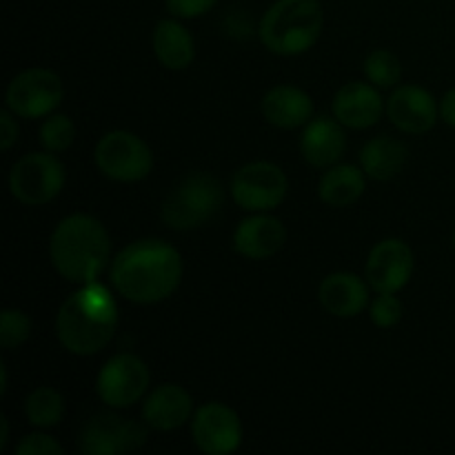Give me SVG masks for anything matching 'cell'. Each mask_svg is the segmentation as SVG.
<instances>
[{
	"label": "cell",
	"mask_w": 455,
	"mask_h": 455,
	"mask_svg": "<svg viewBox=\"0 0 455 455\" xmlns=\"http://www.w3.org/2000/svg\"><path fill=\"white\" fill-rule=\"evenodd\" d=\"M111 287L133 305L167 300L182 280V256L173 244L158 238L136 240L114 258Z\"/></svg>",
	"instance_id": "1"
},
{
	"label": "cell",
	"mask_w": 455,
	"mask_h": 455,
	"mask_svg": "<svg viewBox=\"0 0 455 455\" xmlns=\"http://www.w3.org/2000/svg\"><path fill=\"white\" fill-rule=\"evenodd\" d=\"M118 327V305L98 280L83 284L60 305L56 333L60 345L74 355H93L105 349Z\"/></svg>",
	"instance_id": "2"
},
{
	"label": "cell",
	"mask_w": 455,
	"mask_h": 455,
	"mask_svg": "<svg viewBox=\"0 0 455 455\" xmlns=\"http://www.w3.org/2000/svg\"><path fill=\"white\" fill-rule=\"evenodd\" d=\"M111 243L105 225L87 213L62 218L49 238V260L69 283L98 280L109 262Z\"/></svg>",
	"instance_id": "3"
},
{
	"label": "cell",
	"mask_w": 455,
	"mask_h": 455,
	"mask_svg": "<svg viewBox=\"0 0 455 455\" xmlns=\"http://www.w3.org/2000/svg\"><path fill=\"white\" fill-rule=\"evenodd\" d=\"M324 13L320 0H275L258 25V36L271 53L300 56L318 43Z\"/></svg>",
	"instance_id": "4"
},
{
	"label": "cell",
	"mask_w": 455,
	"mask_h": 455,
	"mask_svg": "<svg viewBox=\"0 0 455 455\" xmlns=\"http://www.w3.org/2000/svg\"><path fill=\"white\" fill-rule=\"evenodd\" d=\"M225 189L209 173L194 172L182 178L164 198L160 216L173 231H194L220 213Z\"/></svg>",
	"instance_id": "5"
},
{
	"label": "cell",
	"mask_w": 455,
	"mask_h": 455,
	"mask_svg": "<svg viewBox=\"0 0 455 455\" xmlns=\"http://www.w3.org/2000/svg\"><path fill=\"white\" fill-rule=\"evenodd\" d=\"M65 164L56 154L44 149L43 154H27L9 172V191L18 203L27 207H40L58 198L65 187Z\"/></svg>",
	"instance_id": "6"
},
{
	"label": "cell",
	"mask_w": 455,
	"mask_h": 455,
	"mask_svg": "<svg viewBox=\"0 0 455 455\" xmlns=\"http://www.w3.org/2000/svg\"><path fill=\"white\" fill-rule=\"evenodd\" d=\"M93 158L102 176L116 182L145 180L154 169V154L149 145L136 133L124 132V129L105 133L98 140Z\"/></svg>",
	"instance_id": "7"
},
{
	"label": "cell",
	"mask_w": 455,
	"mask_h": 455,
	"mask_svg": "<svg viewBox=\"0 0 455 455\" xmlns=\"http://www.w3.org/2000/svg\"><path fill=\"white\" fill-rule=\"evenodd\" d=\"M287 194V173L267 160L244 164L231 178V198L244 212H274L284 203Z\"/></svg>",
	"instance_id": "8"
},
{
	"label": "cell",
	"mask_w": 455,
	"mask_h": 455,
	"mask_svg": "<svg viewBox=\"0 0 455 455\" xmlns=\"http://www.w3.org/2000/svg\"><path fill=\"white\" fill-rule=\"evenodd\" d=\"M65 87L60 76L52 69L34 67L25 69L9 83L7 87V109H12L18 118H44L52 116L60 107Z\"/></svg>",
	"instance_id": "9"
},
{
	"label": "cell",
	"mask_w": 455,
	"mask_h": 455,
	"mask_svg": "<svg viewBox=\"0 0 455 455\" xmlns=\"http://www.w3.org/2000/svg\"><path fill=\"white\" fill-rule=\"evenodd\" d=\"M151 427L147 422L120 418L118 413L93 416L80 431V451L84 455H120L140 449Z\"/></svg>",
	"instance_id": "10"
},
{
	"label": "cell",
	"mask_w": 455,
	"mask_h": 455,
	"mask_svg": "<svg viewBox=\"0 0 455 455\" xmlns=\"http://www.w3.org/2000/svg\"><path fill=\"white\" fill-rule=\"evenodd\" d=\"M149 380V369L138 355L118 354L107 360L98 373V398L111 409H129L147 394Z\"/></svg>",
	"instance_id": "11"
},
{
	"label": "cell",
	"mask_w": 455,
	"mask_h": 455,
	"mask_svg": "<svg viewBox=\"0 0 455 455\" xmlns=\"http://www.w3.org/2000/svg\"><path fill=\"white\" fill-rule=\"evenodd\" d=\"M194 444L207 455H229L243 444V422L238 413L222 403H207L191 418Z\"/></svg>",
	"instance_id": "12"
},
{
	"label": "cell",
	"mask_w": 455,
	"mask_h": 455,
	"mask_svg": "<svg viewBox=\"0 0 455 455\" xmlns=\"http://www.w3.org/2000/svg\"><path fill=\"white\" fill-rule=\"evenodd\" d=\"M413 251L398 238H387L371 249L367 260V283L378 293H398L411 280Z\"/></svg>",
	"instance_id": "13"
},
{
	"label": "cell",
	"mask_w": 455,
	"mask_h": 455,
	"mask_svg": "<svg viewBox=\"0 0 455 455\" xmlns=\"http://www.w3.org/2000/svg\"><path fill=\"white\" fill-rule=\"evenodd\" d=\"M387 116L400 132L420 136L431 132L438 123L440 102L425 87L403 84L387 100Z\"/></svg>",
	"instance_id": "14"
},
{
	"label": "cell",
	"mask_w": 455,
	"mask_h": 455,
	"mask_svg": "<svg viewBox=\"0 0 455 455\" xmlns=\"http://www.w3.org/2000/svg\"><path fill=\"white\" fill-rule=\"evenodd\" d=\"M287 243L283 220L267 212L244 218L234 234V249L249 260H267L275 256Z\"/></svg>",
	"instance_id": "15"
},
{
	"label": "cell",
	"mask_w": 455,
	"mask_h": 455,
	"mask_svg": "<svg viewBox=\"0 0 455 455\" xmlns=\"http://www.w3.org/2000/svg\"><path fill=\"white\" fill-rule=\"evenodd\" d=\"M345 124L336 116H318L305 124L300 138V154L311 167L329 169L338 164L347 149V136L342 132Z\"/></svg>",
	"instance_id": "16"
},
{
	"label": "cell",
	"mask_w": 455,
	"mask_h": 455,
	"mask_svg": "<svg viewBox=\"0 0 455 455\" xmlns=\"http://www.w3.org/2000/svg\"><path fill=\"white\" fill-rule=\"evenodd\" d=\"M382 111H385V100L371 83H360V80L347 83L333 98V116L351 129L373 127L382 118Z\"/></svg>",
	"instance_id": "17"
},
{
	"label": "cell",
	"mask_w": 455,
	"mask_h": 455,
	"mask_svg": "<svg viewBox=\"0 0 455 455\" xmlns=\"http://www.w3.org/2000/svg\"><path fill=\"white\" fill-rule=\"evenodd\" d=\"M194 398L180 385H160L142 404V420L156 431H173L194 418Z\"/></svg>",
	"instance_id": "18"
},
{
	"label": "cell",
	"mask_w": 455,
	"mask_h": 455,
	"mask_svg": "<svg viewBox=\"0 0 455 455\" xmlns=\"http://www.w3.org/2000/svg\"><path fill=\"white\" fill-rule=\"evenodd\" d=\"M318 300L336 318H355L369 307V287L349 271H338L320 283Z\"/></svg>",
	"instance_id": "19"
},
{
	"label": "cell",
	"mask_w": 455,
	"mask_h": 455,
	"mask_svg": "<svg viewBox=\"0 0 455 455\" xmlns=\"http://www.w3.org/2000/svg\"><path fill=\"white\" fill-rule=\"evenodd\" d=\"M262 116L278 129H300L314 118V100L293 84H278L262 98Z\"/></svg>",
	"instance_id": "20"
},
{
	"label": "cell",
	"mask_w": 455,
	"mask_h": 455,
	"mask_svg": "<svg viewBox=\"0 0 455 455\" xmlns=\"http://www.w3.org/2000/svg\"><path fill=\"white\" fill-rule=\"evenodd\" d=\"M151 44H154V53L160 65L172 71L187 69L196 58L194 36L182 22L173 20V18L160 20L156 25Z\"/></svg>",
	"instance_id": "21"
},
{
	"label": "cell",
	"mask_w": 455,
	"mask_h": 455,
	"mask_svg": "<svg viewBox=\"0 0 455 455\" xmlns=\"http://www.w3.org/2000/svg\"><path fill=\"white\" fill-rule=\"evenodd\" d=\"M407 147L400 140L391 136H378L371 138L367 145L360 151V164L363 172L367 173L371 180H391L403 172L404 163H407Z\"/></svg>",
	"instance_id": "22"
},
{
	"label": "cell",
	"mask_w": 455,
	"mask_h": 455,
	"mask_svg": "<svg viewBox=\"0 0 455 455\" xmlns=\"http://www.w3.org/2000/svg\"><path fill=\"white\" fill-rule=\"evenodd\" d=\"M367 173L354 164H333L323 173L318 185V196L327 207H349L367 189Z\"/></svg>",
	"instance_id": "23"
},
{
	"label": "cell",
	"mask_w": 455,
	"mask_h": 455,
	"mask_svg": "<svg viewBox=\"0 0 455 455\" xmlns=\"http://www.w3.org/2000/svg\"><path fill=\"white\" fill-rule=\"evenodd\" d=\"M25 416L36 429H52L65 418V398L53 387H38L27 395Z\"/></svg>",
	"instance_id": "24"
},
{
	"label": "cell",
	"mask_w": 455,
	"mask_h": 455,
	"mask_svg": "<svg viewBox=\"0 0 455 455\" xmlns=\"http://www.w3.org/2000/svg\"><path fill=\"white\" fill-rule=\"evenodd\" d=\"M364 74H367L369 83L376 87H395L403 78V65L395 53L387 52V49H376L364 60Z\"/></svg>",
	"instance_id": "25"
},
{
	"label": "cell",
	"mask_w": 455,
	"mask_h": 455,
	"mask_svg": "<svg viewBox=\"0 0 455 455\" xmlns=\"http://www.w3.org/2000/svg\"><path fill=\"white\" fill-rule=\"evenodd\" d=\"M76 138V127L71 123L69 116L65 114H52L47 116V120L40 127V142L47 151L52 154H62V151L69 149L74 145Z\"/></svg>",
	"instance_id": "26"
},
{
	"label": "cell",
	"mask_w": 455,
	"mask_h": 455,
	"mask_svg": "<svg viewBox=\"0 0 455 455\" xmlns=\"http://www.w3.org/2000/svg\"><path fill=\"white\" fill-rule=\"evenodd\" d=\"M31 336V318L20 309H4L0 315V347L13 351Z\"/></svg>",
	"instance_id": "27"
},
{
	"label": "cell",
	"mask_w": 455,
	"mask_h": 455,
	"mask_svg": "<svg viewBox=\"0 0 455 455\" xmlns=\"http://www.w3.org/2000/svg\"><path fill=\"white\" fill-rule=\"evenodd\" d=\"M404 307L403 302L395 298V293H378L376 300L369 305V315H371V323L380 329L395 327V324L403 320Z\"/></svg>",
	"instance_id": "28"
},
{
	"label": "cell",
	"mask_w": 455,
	"mask_h": 455,
	"mask_svg": "<svg viewBox=\"0 0 455 455\" xmlns=\"http://www.w3.org/2000/svg\"><path fill=\"white\" fill-rule=\"evenodd\" d=\"M65 449L56 438L47 434H29L20 440L16 447V455H62Z\"/></svg>",
	"instance_id": "29"
},
{
	"label": "cell",
	"mask_w": 455,
	"mask_h": 455,
	"mask_svg": "<svg viewBox=\"0 0 455 455\" xmlns=\"http://www.w3.org/2000/svg\"><path fill=\"white\" fill-rule=\"evenodd\" d=\"M173 18H198L216 7L218 0H164Z\"/></svg>",
	"instance_id": "30"
},
{
	"label": "cell",
	"mask_w": 455,
	"mask_h": 455,
	"mask_svg": "<svg viewBox=\"0 0 455 455\" xmlns=\"http://www.w3.org/2000/svg\"><path fill=\"white\" fill-rule=\"evenodd\" d=\"M16 118L18 116L12 109L0 111V149L3 151H9L18 142L20 129H18Z\"/></svg>",
	"instance_id": "31"
},
{
	"label": "cell",
	"mask_w": 455,
	"mask_h": 455,
	"mask_svg": "<svg viewBox=\"0 0 455 455\" xmlns=\"http://www.w3.org/2000/svg\"><path fill=\"white\" fill-rule=\"evenodd\" d=\"M440 118L449 124V127L455 129V87L449 89L444 93V98L440 100Z\"/></svg>",
	"instance_id": "32"
},
{
	"label": "cell",
	"mask_w": 455,
	"mask_h": 455,
	"mask_svg": "<svg viewBox=\"0 0 455 455\" xmlns=\"http://www.w3.org/2000/svg\"><path fill=\"white\" fill-rule=\"evenodd\" d=\"M7 443H9V420L7 416H0V451L7 449Z\"/></svg>",
	"instance_id": "33"
},
{
	"label": "cell",
	"mask_w": 455,
	"mask_h": 455,
	"mask_svg": "<svg viewBox=\"0 0 455 455\" xmlns=\"http://www.w3.org/2000/svg\"><path fill=\"white\" fill-rule=\"evenodd\" d=\"M0 376H3V380H0V394H7V382H9V378H7V364H0Z\"/></svg>",
	"instance_id": "34"
},
{
	"label": "cell",
	"mask_w": 455,
	"mask_h": 455,
	"mask_svg": "<svg viewBox=\"0 0 455 455\" xmlns=\"http://www.w3.org/2000/svg\"><path fill=\"white\" fill-rule=\"evenodd\" d=\"M453 247H455V231H453Z\"/></svg>",
	"instance_id": "35"
}]
</instances>
